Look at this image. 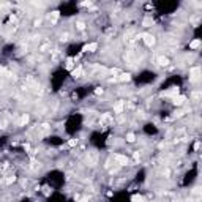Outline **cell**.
<instances>
[{"label": "cell", "mask_w": 202, "mask_h": 202, "mask_svg": "<svg viewBox=\"0 0 202 202\" xmlns=\"http://www.w3.org/2000/svg\"><path fill=\"white\" fill-rule=\"evenodd\" d=\"M87 201H88V199H87V197H84V199H82V201H81V202H87Z\"/></svg>", "instance_id": "obj_16"}, {"label": "cell", "mask_w": 202, "mask_h": 202, "mask_svg": "<svg viewBox=\"0 0 202 202\" xmlns=\"http://www.w3.org/2000/svg\"><path fill=\"white\" fill-rule=\"evenodd\" d=\"M199 74H201V69L193 68L191 71H189V81H191V82H197V81H199Z\"/></svg>", "instance_id": "obj_1"}, {"label": "cell", "mask_w": 202, "mask_h": 202, "mask_svg": "<svg viewBox=\"0 0 202 202\" xmlns=\"http://www.w3.org/2000/svg\"><path fill=\"white\" fill-rule=\"evenodd\" d=\"M189 48H191V49H199V48H201V41H199V40L191 41V43H189Z\"/></svg>", "instance_id": "obj_10"}, {"label": "cell", "mask_w": 202, "mask_h": 202, "mask_svg": "<svg viewBox=\"0 0 202 202\" xmlns=\"http://www.w3.org/2000/svg\"><path fill=\"white\" fill-rule=\"evenodd\" d=\"M126 141H128V142H134V141H136V136H134L133 133H128V134H126Z\"/></svg>", "instance_id": "obj_13"}, {"label": "cell", "mask_w": 202, "mask_h": 202, "mask_svg": "<svg viewBox=\"0 0 202 202\" xmlns=\"http://www.w3.org/2000/svg\"><path fill=\"white\" fill-rule=\"evenodd\" d=\"M185 101H186V98H185L183 95H178V96L175 95V96H172V103L175 104V106H182Z\"/></svg>", "instance_id": "obj_4"}, {"label": "cell", "mask_w": 202, "mask_h": 202, "mask_svg": "<svg viewBox=\"0 0 202 202\" xmlns=\"http://www.w3.org/2000/svg\"><path fill=\"white\" fill-rule=\"evenodd\" d=\"M59 16H60V14H59V11H52V13L49 14V19H50L52 22H55L57 19H59Z\"/></svg>", "instance_id": "obj_11"}, {"label": "cell", "mask_w": 202, "mask_h": 202, "mask_svg": "<svg viewBox=\"0 0 202 202\" xmlns=\"http://www.w3.org/2000/svg\"><path fill=\"white\" fill-rule=\"evenodd\" d=\"M76 142H77V141H74V139H73V141H69V142H68V145H69V147H73V145H76Z\"/></svg>", "instance_id": "obj_14"}, {"label": "cell", "mask_w": 202, "mask_h": 202, "mask_svg": "<svg viewBox=\"0 0 202 202\" xmlns=\"http://www.w3.org/2000/svg\"><path fill=\"white\" fill-rule=\"evenodd\" d=\"M122 111H123V101H117V103L114 104V112L115 114H120Z\"/></svg>", "instance_id": "obj_7"}, {"label": "cell", "mask_w": 202, "mask_h": 202, "mask_svg": "<svg viewBox=\"0 0 202 202\" xmlns=\"http://www.w3.org/2000/svg\"><path fill=\"white\" fill-rule=\"evenodd\" d=\"M27 122H29V115H27V114H24V115H22V117H21V120H19V125H25V123Z\"/></svg>", "instance_id": "obj_12"}, {"label": "cell", "mask_w": 202, "mask_h": 202, "mask_svg": "<svg viewBox=\"0 0 202 202\" xmlns=\"http://www.w3.org/2000/svg\"><path fill=\"white\" fill-rule=\"evenodd\" d=\"M158 65H161V67H166V65H169V59L168 57H158Z\"/></svg>", "instance_id": "obj_8"}, {"label": "cell", "mask_w": 202, "mask_h": 202, "mask_svg": "<svg viewBox=\"0 0 202 202\" xmlns=\"http://www.w3.org/2000/svg\"><path fill=\"white\" fill-rule=\"evenodd\" d=\"M96 49H98V43H88V44H85L82 48L84 52H95Z\"/></svg>", "instance_id": "obj_3"}, {"label": "cell", "mask_w": 202, "mask_h": 202, "mask_svg": "<svg viewBox=\"0 0 202 202\" xmlns=\"http://www.w3.org/2000/svg\"><path fill=\"white\" fill-rule=\"evenodd\" d=\"M131 202H145V197L141 196V194H134V196L131 197Z\"/></svg>", "instance_id": "obj_9"}, {"label": "cell", "mask_w": 202, "mask_h": 202, "mask_svg": "<svg viewBox=\"0 0 202 202\" xmlns=\"http://www.w3.org/2000/svg\"><path fill=\"white\" fill-rule=\"evenodd\" d=\"M71 74H73V77H74V79H79V77L84 74V69L81 68V67H77L76 69H73V73H71Z\"/></svg>", "instance_id": "obj_6"}, {"label": "cell", "mask_w": 202, "mask_h": 202, "mask_svg": "<svg viewBox=\"0 0 202 202\" xmlns=\"http://www.w3.org/2000/svg\"><path fill=\"white\" fill-rule=\"evenodd\" d=\"M95 93H96V95H100V93H103V88H96V90H95Z\"/></svg>", "instance_id": "obj_15"}, {"label": "cell", "mask_w": 202, "mask_h": 202, "mask_svg": "<svg viewBox=\"0 0 202 202\" xmlns=\"http://www.w3.org/2000/svg\"><path fill=\"white\" fill-rule=\"evenodd\" d=\"M144 41H145L147 46H153L155 43H156V40H155L153 35H144Z\"/></svg>", "instance_id": "obj_5"}, {"label": "cell", "mask_w": 202, "mask_h": 202, "mask_svg": "<svg viewBox=\"0 0 202 202\" xmlns=\"http://www.w3.org/2000/svg\"><path fill=\"white\" fill-rule=\"evenodd\" d=\"M114 160L119 163L120 166H126L128 164V158L125 156V155H120V153H115L114 155Z\"/></svg>", "instance_id": "obj_2"}]
</instances>
